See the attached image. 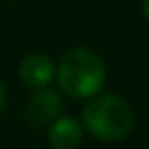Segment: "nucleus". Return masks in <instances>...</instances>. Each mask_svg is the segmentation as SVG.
<instances>
[{"mask_svg":"<svg viewBox=\"0 0 149 149\" xmlns=\"http://www.w3.org/2000/svg\"><path fill=\"white\" fill-rule=\"evenodd\" d=\"M49 143L52 149H74L83 141V125L73 117H58L49 127Z\"/></svg>","mask_w":149,"mask_h":149,"instance_id":"obj_5","label":"nucleus"},{"mask_svg":"<svg viewBox=\"0 0 149 149\" xmlns=\"http://www.w3.org/2000/svg\"><path fill=\"white\" fill-rule=\"evenodd\" d=\"M141 10H143V16L149 20V0H143L141 2Z\"/></svg>","mask_w":149,"mask_h":149,"instance_id":"obj_7","label":"nucleus"},{"mask_svg":"<svg viewBox=\"0 0 149 149\" xmlns=\"http://www.w3.org/2000/svg\"><path fill=\"white\" fill-rule=\"evenodd\" d=\"M54 71H56V65L47 54L32 52V54L22 58V63L18 67V77L26 87L40 91V89H47L50 85V81L54 79Z\"/></svg>","mask_w":149,"mask_h":149,"instance_id":"obj_4","label":"nucleus"},{"mask_svg":"<svg viewBox=\"0 0 149 149\" xmlns=\"http://www.w3.org/2000/svg\"><path fill=\"white\" fill-rule=\"evenodd\" d=\"M6 99H8V93H6V87H4L2 81H0V113H2L4 107H6Z\"/></svg>","mask_w":149,"mask_h":149,"instance_id":"obj_6","label":"nucleus"},{"mask_svg":"<svg viewBox=\"0 0 149 149\" xmlns=\"http://www.w3.org/2000/svg\"><path fill=\"white\" fill-rule=\"evenodd\" d=\"M81 125L95 139L119 141L133 131L135 113L131 105L117 95H97L83 107Z\"/></svg>","mask_w":149,"mask_h":149,"instance_id":"obj_2","label":"nucleus"},{"mask_svg":"<svg viewBox=\"0 0 149 149\" xmlns=\"http://www.w3.org/2000/svg\"><path fill=\"white\" fill-rule=\"evenodd\" d=\"M56 83L58 89L71 99H93L99 95L105 85L107 69L105 61L95 50L77 47L63 54L56 65Z\"/></svg>","mask_w":149,"mask_h":149,"instance_id":"obj_1","label":"nucleus"},{"mask_svg":"<svg viewBox=\"0 0 149 149\" xmlns=\"http://www.w3.org/2000/svg\"><path fill=\"white\" fill-rule=\"evenodd\" d=\"M63 113V97L52 89L34 91L24 105V117L28 125L38 129H49Z\"/></svg>","mask_w":149,"mask_h":149,"instance_id":"obj_3","label":"nucleus"}]
</instances>
